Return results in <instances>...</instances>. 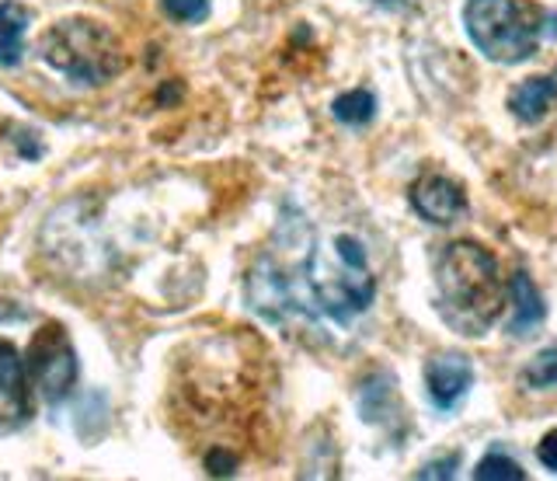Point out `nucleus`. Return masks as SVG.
<instances>
[{
	"label": "nucleus",
	"mask_w": 557,
	"mask_h": 481,
	"mask_svg": "<svg viewBox=\"0 0 557 481\" xmlns=\"http://www.w3.org/2000/svg\"><path fill=\"white\" fill-rule=\"evenodd\" d=\"M505 276L498 259L474 240H453L435 259V307L460 335H484L505 307Z\"/></svg>",
	"instance_id": "nucleus-1"
},
{
	"label": "nucleus",
	"mask_w": 557,
	"mask_h": 481,
	"mask_svg": "<svg viewBox=\"0 0 557 481\" xmlns=\"http://www.w3.org/2000/svg\"><path fill=\"white\" fill-rule=\"evenodd\" d=\"M42 60L74 84H109L126 66L119 36L95 18H63L39 42Z\"/></svg>",
	"instance_id": "nucleus-2"
},
{
	"label": "nucleus",
	"mask_w": 557,
	"mask_h": 481,
	"mask_svg": "<svg viewBox=\"0 0 557 481\" xmlns=\"http://www.w3.org/2000/svg\"><path fill=\"white\" fill-rule=\"evenodd\" d=\"M304 272L310 280V294L321 304V311L335 321H352L373 304V276L366 266V251L356 237L338 234L331 240V255L310 248Z\"/></svg>",
	"instance_id": "nucleus-3"
},
{
	"label": "nucleus",
	"mask_w": 557,
	"mask_h": 481,
	"mask_svg": "<svg viewBox=\"0 0 557 481\" xmlns=\"http://www.w3.org/2000/svg\"><path fill=\"white\" fill-rule=\"evenodd\" d=\"M547 14L533 0H467L463 28L492 63H522L544 39Z\"/></svg>",
	"instance_id": "nucleus-4"
},
{
	"label": "nucleus",
	"mask_w": 557,
	"mask_h": 481,
	"mask_svg": "<svg viewBox=\"0 0 557 481\" xmlns=\"http://www.w3.org/2000/svg\"><path fill=\"white\" fill-rule=\"evenodd\" d=\"M25 367L32 373L35 391H39L49 405H60L70 398V391L77 384V353L63 324L49 321L35 332Z\"/></svg>",
	"instance_id": "nucleus-5"
},
{
	"label": "nucleus",
	"mask_w": 557,
	"mask_h": 481,
	"mask_svg": "<svg viewBox=\"0 0 557 481\" xmlns=\"http://www.w3.org/2000/svg\"><path fill=\"white\" fill-rule=\"evenodd\" d=\"M32 419L28 367L11 342L0 338V433L22 429Z\"/></svg>",
	"instance_id": "nucleus-6"
},
{
	"label": "nucleus",
	"mask_w": 557,
	"mask_h": 481,
	"mask_svg": "<svg viewBox=\"0 0 557 481\" xmlns=\"http://www.w3.org/2000/svg\"><path fill=\"white\" fill-rule=\"evenodd\" d=\"M470 384H474V367L460 353H440L425 363V391L440 411L457 408L467 398Z\"/></svg>",
	"instance_id": "nucleus-7"
},
{
	"label": "nucleus",
	"mask_w": 557,
	"mask_h": 481,
	"mask_svg": "<svg viewBox=\"0 0 557 481\" xmlns=\"http://www.w3.org/2000/svg\"><path fill=\"white\" fill-rule=\"evenodd\" d=\"M411 206L418 217L446 227V223H457L467 213V193L446 175H425L411 185Z\"/></svg>",
	"instance_id": "nucleus-8"
},
{
	"label": "nucleus",
	"mask_w": 557,
	"mask_h": 481,
	"mask_svg": "<svg viewBox=\"0 0 557 481\" xmlns=\"http://www.w3.org/2000/svg\"><path fill=\"white\" fill-rule=\"evenodd\" d=\"M557 101V81L554 77H530L522 81L509 98V109L519 123H536L544 119Z\"/></svg>",
	"instance_id": "nucleus-9"
},
{
	"label": "nucleus",
	"mask_w": 557,
	"mask_h": 481,
	"mask_svg": "<svg viewBox=\"0 0 557 481\" xmlns=\"http://www.w3.org/2000/svg\"><path fill=\"white\" fill-rule=\"evenodd\" d=\"M509 300H512V321H509L512 335H530L547 314L540 289L530 283V276H522V272H519V276H512V283H509Z\"/></svg>",
	"instance_id": "nucleus-10"
},
{
	"label": "nucleus",
	"mask_w": 557,
	"mask_h": 481,
	"mask_svg": "<svg viewBox=\"0 0 557 481\" xmlns=\"http://www.w3.org/2000/svg\"><path fill=\"white\" fill-rule=\"evenodd\" d=\"M32 22V11L17 0L0 4V66H17L25 53V32Z\"/></svg>",
	"instance_id": "nucleus-11"
},
{
	"label": "nucleus",
	"mask_w": 557,
	"mask_h": 481,
	"mask_svg": "<svg viewBox=\"0 0 557 481\" xmlns=\"http://www.w3.org/2000/svg\"><path fill=\"white\" fill-rule=\"evenodd\" d=\"M376 115V98L370 91H348L335 101V119H342L345 126H366Z\"/></svg>",
	"instance_id": "nucleus-12"
},
{
	"label": "nucleus",
	"mask_w": 557,
	"mask_h": 481,
	"mask_svg": "<svg viewBox=\"0 0 557 481\" xmlns=\"http://www.w3.org/2000/svg\"><path fill=\"white\" fill-rule=\"evenodd\" d=\"M522 384L527 387H557V349H544L533 363L522 370Z\"/></svg>",
	"instance_id": "nucleus-13"
},
{
	"label": "nucleus",
	"mask_w": 557,
	"mask_h": 481,
	"mask_svg": "<svg viewBox=\"0 0 557 481\" xmlns=\"http://www.w3.org/2000/svg\"><path fill=\"white\" fill-rule=\"evenodd\" d=\"M474 478L478 481H522V478H527V471H522L516 460L502 457V454H492V457H484L478 464Z\"/></svg>",
	"instance_id": "nucleus-14"
},
{
	"label": "nucleus",
	"mask_w": 557,
	"mask_h": 481,
	"mask_svg": "<svg viewBox=\"0 0 557 481\" xmlns=\"http://www.w3.org/2000/svg\"><path fill=\"white\" fill-rule=\"evenodd\" d=\"M161 4L174 22H185V25L202 22L209 14V0H161Z\"/></svg>",
	"instance_id": "nucleus-15"
},
{
	"label": "nucleus",
	"mask_w": 557,
	"mask_h": 481,
	"mask_svg": "<svg viewBox=\"0 0 557 481\" xmlns=\"http://www.w3.org/2000/svg\"><path fill=\"white\" fill-rule=\"evenodd\" d=\"M536 457H540V464H544L547 471H557V429H550V433L540 440Z\"/></svg>",
	"instance_id": "nucleus-16"
},
{
	"label": "nucleus",
	"mask_w": 557,
	"mask_h": 481,
	"mask_svg": "<svg viewBox=\"0 0 557 481\" xmlns=\"http://www.w3.org/2000/svg\"><path fill=\"white\" fill-rule=\"evenodd\" d=\"M446 468H457V457H446L443 464H429V468H422V478H449L453 471Z\"/></svg>",
	"instance_id": "nucleus-17"
},
{
	"label": "nucleus",
	"mask_w": 557,
	"mask_h": 481,
	"mask_svg": "<svg viewBox=\"0 0 557 481\" xmlns=\"http://www.w3.org/2000/svg\"><path fill=\"white\" fill-rule=\"evenodd\" d=\"M376 4H383V8H405V0H376Z\"/></svg>",
	"instance_id": "nucleus-18"
}]
</instances>
